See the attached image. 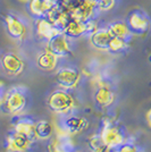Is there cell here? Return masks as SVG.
<instances>
[{"label": "cell", "instance_id": "1", "mask_svg": "<svg viewBox=\"0 0 151 152\" xmlns=\"http://www.w3.org/2000/svg\"><path fill=\"white\" fill-rule=\"evenodd\" d=\"M98 133L102 141L111 149H117L127 140L126 128L113 118H105Z\"/></svg>", "mask_w": 151, "mask_h": 152}, {"label": "cell", "instance_id": "2", "mask_svg": "<svg viewBox=\"0 0 151 152\" xmlns=\"http://www.w3.org/2000/svg\"><path fill=\"white\" fill-rule=\"evenodd\" d=\"M29 96L26 90L23 86H15L6 91L4 102L0 109L5 114L18 115L25 110Z\"/></svg>", "mask_w": 151, "mask_h": 152}, {"label": "cell", "instance_id": "3", "mask_svg": "<svg viewBox=\"0 0 151 152\" xmlns=\"http://www.w3.org/2000/svg\"><path fill=\"white\" fill-rule=\"evenodd\" d=\"M47 106L52 113L60 116L73 114L75 102L68 90H56L48 96Z\"/></svg>", "mask_w": 151, "mask_h": 152}, {"label": "cell", "instance_id": "4", "mask_svg": "<svg viewBox=\"0 0 151 152\" xmlns=\"http://www.w3.org/2000/svg\"><path fill=\"white\" fill-rule=\"evenodd\" d=\"M125 23L133 35H144L151 27L150 18L141 9L132 10L128 14Z\"/></svg>", "mask_w": 151, "mask_h": 152}, {"label": "cell", "instance_id": "5", "mask_svg": "<svg viewBox=\"0 0 151 152\" xmlns=\"http://www.w3.org/2000/svg\"><path fill=\"white\" fill-rule=\"evenodd\" d=\"M35 141L12 131L5 139V152H30Z\"/></svg>", "mask_w": 151, "mask_h": 152}, {"label": "cell", "instance_id": "6", "mask_svg": "<svg viewBox=\"0 0 151 152\" xmlns=\"http://www.w3.org/2000/svg\"><path fill=\"white\" fill-rule=\"evenodd\" d=\"M81 80V72L73 66L60 67L56 73L57 84L64 90H72L77 86Z\"/></svg>", "mask_w": 151, "mask_h": 152}, {"label": "cell", "instance_id": "7", "mask_svg": "<svg viewBox=\"0 0 151 152\" xmlns=\"http://www.w3.org/2000/svg\"><path fill=\"white\" fill-rule=\"evenodd\" d=\"M93 99L95 106L99 109H107L110 106H113V103L116 100V93L111 85L102 78L98 84V88L95 89Z\"/></svg>", "mask_w": 151, "mask_h": 152}, {"label": "cell", "instance_id": "8", "mask_svg": "<svg viewBox=\"0 0 151 152\" xmlns=\"http://www.w3.org/2000/svg\"><path fill=\"white\" fill-rule=\"evenodd\" d=\"M72 39H69L66 34L60 33L52 38L50 41L45 42V49L51 51L58 58H66L72 55Z\"/></svg>", "mask_w": 151, "mask_h": 152}, {"label": "cell", "instance_id": "9", "mask_svg": "<svg viewBox=\"0 0 151 152\" xmlns=\"http://www.w3.org/2000/svg\"><path fill=\"white\" fill-rule=\"evenodd\" d=\"M62 118L58 121V126L67 134H76L84 131L88 127V121L81 116L73 114L60 116Z\"/></svg>", "mask_w": 151, "mask_h": 152}, {"label": "cell", "instance_id": "10", "mask_svg": "<svg viewBox=\"0 0 151 152\" xmlns=\"http://www.w3.org/2000/svg\"><path fill=\"white\" fill-rule=\"evenodd\" d=\"M35 123L37 121L31 116H16L13 118V131L19 134H23L33 141H37L35 137Z\"/></svg>", "mask_w": 151, "mask_h": 152}, {"label": "cell", "instance_id": "11", "mask_svg": "<svg viewBox=\"0 0 151 152\" xmlns=\"http://www.w3.org/2000/svg\"><path fill=\"white\" fill-rule=\"evenodd\" d=\"M5 26L8 35L14 40H22L26 35V25L22 19L13 14H7L5 16Z\"/></svg>", "mask_w": 151, "mask_h": 152}, {"label": "cell", "instance_id": "12", "mask_svg": "<svg viewBox=\"0 0 151 152\" xmlns=\"http://www.w3.org/2000/svg\"><path fill=\"white\" fill-rule=\"evenodd\" d=\"M35 33L41 40H43L45 42L50 41L52 38H55L56 35L63 33L59 28H57L56 26L51 23L49 19L45 16L40 17V18H35Z\"/></svg>", "mask_w": 151, "mask_h": 152}, {"label": "cell", "instance_id": "13", "mask_svg": "<svg viewBox=\"0 0 151 152\" xmlns=\"http://www.w3.org/2000/svg\"><path fill=\"white\" fill-rule=\"evenodd\" d=\"M1 67L4 68V70L8 75L17 76L19 74H22V72L24 70L25 64L18 55H16L14 52H8V53H5L2 56Z\"/></svg>", "mask_w": 151, "mask_h": 152}, {"label": "cell", "instance_id": "14", "mask_svg": "<svg viewBox=\"0 0 151 152\" xmlns=\"http://www.w3.org/2000/svg\"><path fill=\"white\" fill-rule=\"evenodd\" d=\"M91 45L101 51H107L109 41L111 39V35L109 34L107 27H99L97 31L89 35Z\"/></svg>", "mask_w": 151, "mask_h": 152}, {"label": "cell", "instance_id": "15", "mask_svg": "<svg viewBox=\"0 0 151 152\" xmlns=\"http://www.w3.org/2000/svg\"><path fill=\"white\" fill-rule=\"evenodd\" d=\"M58 61H59V58L57 57L56 55H54L51 51L45 49L37 58V66L40 69L51 72V70L56 69Z\"/></svg>", "mask_w": 151, "mask_h": 152}, {"label": "cell", "instance_id": "16", "mask_svg": "<svg viewBox=\"0 0 151 152\" xmlns=\"http://www.w3.org/2000/svg\"><path fill=\"white\" fill-rule=\"evenodd\" d=\"M107 30L111 38H120L131 42L133 35L125 22H113L107 26Z\"/></svg>", "mask_w": 151, "mask_h": 152}, {"label": "cell", "instance_id": "17", "mask_svg": "<svg viewBox=\"0 0 151 152\" xmlns=\"http://www.w3.org/2000/svg\"><path fill=\"white\" fill-rule=\"evenodd\" d=\"M64 34H66L69 39H77L85 35V25L84 22L70 19L67 25L65 26L63 31Z\"/></svg>", "mask_w": 151, "mask_h": 152}, {"label": "cell", "instance_id": "18", "mask_svg": "<svg viewBox=\"0 0 151 152\" xmlns=\"http://www.w3.org/2000/svg\"><path fill=\"white\" fill-rule=\"evenodd\" d=\"M34 131L37 140H49L54 134V126L48 121H37Z\"/></svg>", "mask_w": 151, "mask_h": 152}, {"label": "cell", "instance_id": "19", "mask_svg": "<svg viewBox=\"0 0 151 152\" xmlns=\"http://www.w3.org/2000/svg\"><path fill=\"white\" fill-rule=\"evenodd\" d=\"M88 146L91 152H110L111 148L102 141L99 133L92 134L91 136H89L88 139Z\"/></svg>", "mask_w": 151, "mask_h": 152}, {"label": "cell", "instance_id": "20", "mask_svg": "<svg viewBox=\"0 0 151 152\" xmlns=\"http://www.w3.org/2000/svg\"><path fill=\"white\" fill-rule=\"evenodd\" d=\"M128 45H130V42L124 40V39L111 38L109 41L107 51L110 53H114V55H118V53H122V52L127 50Z\"/></svg>", "mask_w": 151, "mask_h": 152}, {"label": "cell", "instance_id": "21", "mask_svg": "<svg viewBox=\"0 0 151 152\" xmlns=\"http://www.w3.org/2000/svg\"><path fill=\"white\" fill-rule=\"evenodd\" d=\"M27 8L29 12L33 17L35 18H40L45 16V9H44L43 0H29L27 2Z\"/></svg>", "mask_w": 151, "mask_h": 152}, {"label": "cell", "instance_id": "22", "mask_svg": "<svg viewBox=\"0 0 151 152\" xmlns=\"http://www.w3.org/2000/svg\"><path fill=\"white\" fill-rule=\"evenodd\" d=\"M118 152H144L143 149L136 143L132 142L131 140H126L125 142L117 148Z\"/></svg>", "mask_w": 151, "mask_h": 152}, {"label": "cell", "instance_id": "23", "mask_svg": "<svg viewBox=\"0 0 151 152\" xmlns=\"http://www.w3.org/2000/svg\"><path fill=\"white\" fill-rule=\"evenodd\" d=\"M116 5V0H99L97 2L98 12H109Z\"/></svg>", "mask_w": 151, "mask_h": 152}, {"label": "cell", "instance_id": "24", "mask_svg": "<svg viewBox=\"0 0 151 152\" xmlns=\"http://www.w3.org/2000/svg\"><path fill=\"white\" fill-rule=\"evenodd\" d=\"M84 25H85V34H92L95 31H97L99 28V25H98V19L95 17H92V18H89L84 22Z\"/></svg>", "mask_w": 151, "mask_h": 152}, {"label": "cell", "instance_id": "25", "mask_svg": "<svg viewBox=\"0 0 151 152\" xmlns=\"http://www.w3.org/2000/svg\"><path fill=\"white\" fill-rule=\"evenodd\" d=\"M5 94H6V88H5V83L2 81H0V107L4 102V98H5Z\"/></svg>", "mask_w": 151, "mask_h": 152}, {"label": "cell", "instance_id": "26", "mask_svg": "<svg viewBox=\"0 0 151 152\" xmlns=\"http://www.w3.org/2000/svg\"><path fill=\"white\" fill-rule=\"evenodd\" d=\"M147 121H148V124H149V126L151 127V109L148 111V114H147Z\"/></svg>", "mask_w": 151, "mask_h": 152}, {"label": "cell", "instance_id": "27", "mask_svg": "<svg viewBox=\"0 0 151 152\" xmlns=\"http://www.w3.org/2000/svg\"><path fill=\"white\" fill-rule=\"evenodd\" d=\"M148 60H149V63H151V53L149 55V57H148Z\"/></svg>", "mask_w": 151, "mask_h": 152}, {"label": "cell", "instance_id": "28", "mask_svg": "<svg viewBox=\"0 0 151 152\" xmlns=\"http://www.w3.org/2000/svg\"><path fill=\"white\" fill-rule=\"evenodd\" d=\"M110 152H118V151H117V149H111V151Z\"/></svg>", "mask_w": 151, "mask_h": 152}, {"label": "cell", "instance_id": "29", "mask_svg": "<svg viewBox=\"0 0 151 152\" xmlns=\"http://www.w3.org/2000/svg\"><path fill=\"white\" fill-rule=\"evenodd\" d=\"M19 1H22V2H29V0H19Z\"/></svg>", "mask_w": 151, "mask_h": 152}, {"label": "cell", "instance_id": "30", "mask_svg": "<svg viewBox=\"0 0 151 152\" xmlns=\"http://www.w3.org/2000/svg\"><path fill=\"white\" fill-rule=\"evenodd\" d=\"M1 59H2V56L0 55V66H1Z\"/></svg>", "mask_w": 151, "mask_h": 152}, {"label": "cell", "instance_id": "31", "mask_svg": "<svg viewBox=\"0 0 151 152\" xmlns=\"http://www.w3.org/2000/svg\"><path fill=\"white\" fill-rule=\"evenodd\" d=\"M95 1H97V2H98V1H99V0H95Z\"/></svg>", "mask_w": 151, "mask_h": 152}]
</instances>
